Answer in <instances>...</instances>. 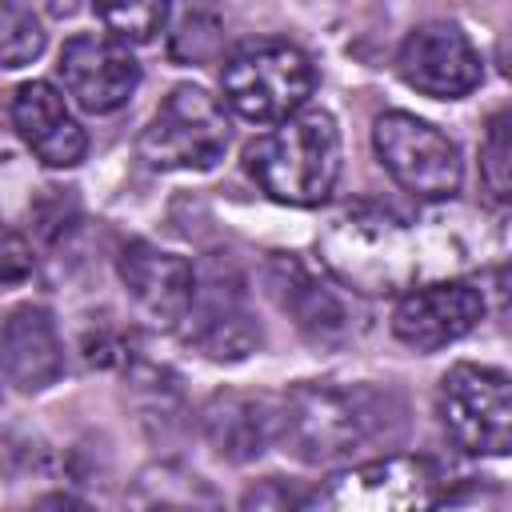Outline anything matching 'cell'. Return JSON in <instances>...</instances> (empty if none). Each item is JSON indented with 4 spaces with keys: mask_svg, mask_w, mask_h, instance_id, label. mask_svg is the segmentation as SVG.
<instances>
[{
    "mask_svg": "<svg viewBox=\"0 0 512 512\" xmlns=\"http://www.w3.org/2000/svg\"><path fill=\"white\" fill-rule=\"evenodd\" d=\"M324 272L360 296H396L420 268L412 228L380 204L340 208L316 236Z\"/></svg>",
    "mask_w": 512,
    "mask_h": 512,
    "instance_id": "1",
    "label": "cell"
},
{
    "mask_svg": "<svg viewBox=\"0 0 512 512\" xmlns=\"http://www.w3.org/2000/svg\"><path fill=\"white\" fill-rule=\"evenodd\" d=\"M248 176L280 204L316 208L340 176V128L324 108H300L244 152Z\"/></svg>",
    "mask_w": 512,
    "mask_h": 512,
    "instance_id": "2",
    "label": "cell"
},
{
    "mask_svg": "<svg viewBox=\"0 0 512 512\" xmlns=\"http://www.w3.org/2000/svg\"><path fill=\"white\" fill-rule=\"evenodd\" d=\"M384 432V396L364 384H296L280 396V444L304 464L356 456Z\"/></svg>",
    "mask_w": 512,
    "mask_h": 512,
    "instance_id": "3",
    "label": "cell"
},
{
    "mask_svg": "<svg viewBox=\"0 0 512 512\" xmlns=\"http://www.w3.org/2000/svg\"><path fill=\"white\" fill-rule=\"evenodd\" d=\"M312 88V60L288 40H248L220 68L224 104L252 124H280L296 116Z\"/></svg>",
    "mask_w": 512,
    "mask_h": 512,
    "instance_id": "4",
    "label": "cell"
},
{
    "mask_svg": "<svg viewBox=\"0 0 512 512\" xmlns=\"http://www.w3.org/2000/svg\"><path fill=\"white\" fill-rule=\"evenodd\" d=\"M136 148L140 160L160 172L212 168L228 148V120L220 100L200 84H176L144 124Z\"/></svg>",
    "mask_w": 512,
    "mask_h": 512,
    "instance_id": "5",
    "label": "cell"
},
{
    "mask_svg": "<svg viewBox=\"0 0 512 512\" xmlns=\"http://www.w3.org/2000/svg\"><path fill=\"white\" fill-rule=\"evenodd\" d=\"M436 412L456 448L472 456H508L512 384L488 364H452L436 388Z\"/></svg>",
    "mask_w": 512,
    "mask_h": 512,
    "instance_id": "6",
    "label": "cell"
},
{
    "mask_svg": "<svg viewBox=\"0 0 512 512\" xmlns=\"http://www.w3.org/2000/svg\"><path fill=\"white\" fill-rule=\"evenodd\" d=\"M372 148L388 176L416 200H452L460 192V148L412 112H384L372 124Z\"/></svg>",
    "mask_w": 512,
    "mask_h": 512,
    "instance_id": "7",
    "label": "cell"
},
{
    "mask_svg": "<svg viewBox=\"0 0 512 512\" xmlns=\"http://www.w3.org/2000/svg\"><path fill=\"white\" fill-rule=\"evenodd\" d=\"M436 468L420 456H380L336 472L300 512H428Z\"/></svg>",
    "mask_w": 512,
    "mask_h": 512,
    "instance_id": "8",
    "label": "cell"
},
{
    "mask_svg": "<svg viewBox=\"0 0 512 512\" xmlns=\"http://www.w3.org/2000/svg\"><path fill=\"white\" fill-rule=\"evenodd\" d=\"M396 72L408 88L432 100H460L484 80L480 52L472 48L468 32L452 20L416 24L396 52Z\"/></svg>",
    "mask_w": 512,
    "mask_h": 512,
    "instance_id": "9",
    "label": "cell"
},
{
    "mask_svg": "<svg viewBox=\"0 0 512 512\" xmlns=\"http://www.w3.org/2000/svg\"><path fill=\"white\" fill-rule=\"evenodd\" d=\"M64 92L84 108V112H116L132 100L140 88V64L128 52V44L112 40L108 32H80L60 48L56 64Z\"/></svg>",
    "mask_w": 512,
    "mask_h": 512,
    "instance_id": "10",
    "label": "cell"
},
{
    "mask_svg": "<svg viewBox=\"0 0 512 512\" xmlns=\"http://www.w3.org/2000/svg\"><path fill=\"white\" fill-rule=\"evenodd\" d=\"M484 320V292L468 280H440L400 296L392 312V332L416 352H436L468 336Z\"/></svg>",
    "mask_w": 512,
    "mask_h": 512,
    "instance_id": "11",
    "label": "cell"
},
{
    "mask_svg": "<svg viewBox=\"0 0 512 512\" xmlns=\"http://www.w3.org/2000/svg\"><path fill=\"white\" fill-rule=\"evenodd\" d=\"M116 272H120L128 296L136 300V308L144 316H152L156 324H180L188 316L192 296H196L192 260L164 252L148 240H128L116 256Z\"/></svg>",
    "mask_w": 512,
    "mask_h": 512,
    "instance_id": "12",
    "label": "cell"
},
{
    "mask_svg": "<svg viewBox=\"0 0 512 512\" xmlns=\"http://www.w3.org/2000/svg\"><path fill=\"white\" fill-rule=\"evenodd\" d=\"M0 368L20 392H44L64 376V344L44 304H20L0 324Z\"/></svg>",
    "mask_w": 512,
    "mask_h": 512,
    "instance_id": "13",
    "label": "cell"
},
{
    "mask_svg": "<svg viewBox=\"0 0 512 512\" xmlns=\"http://www.w3.org/2000/svg\"><path fill=\"white\" fill-rule=\"evenodd\" d=\"M12 124L32 156L48 168H76L88 152V132L68 112L64 96L48 80H28L12 96Z\"/></svg>",
    "mask_w": 512,
    "mask_h": 512,
    "instance_id": "14",
    "label": "cell"
},
{
    "mask_svg": "<svg viewBox=\"0 0 512 512\" xmlns=\"http://www.w3.org/2000/svg\"><path fill=\"white\" fill-rule=\"evenodd\" d=\"M208 444L224 460H252L280 436V396L272 392H216L200 412Z\"/></svg>",
    "mask_w": 512,
    "mask_h": 512,
    "instance_id": "15",
    "label": "cell"
},
{
    "mask_svg": "<svg viewBox=\"0 0 512 512\" xmlns=\"http://www.w3.org/2000/svg\"><path fill=\"white\" fill-rule=\"evenodd\" d=\"M212 292L192 296L188 308V340L208 356V360H244L248 352H256L260 344V324L252 320V312L244 308L236 288H220V284H204Z\"/></svg>",
    "mask_w": 512,
    "mask_h": 512,
    "instance_id": "16",
    "label": "cell"
},
{
    "mask_svg": "<svg viewBox=\"0 0 512 512\" xmlns=\"http://www.w3.org/2000/svg\"><path fill=\"white\" fill-rule=\"evenodd\" d=\"M264 284H268L272 300L296 320V328H300L304 336H312V340H332V336H340V332L348 328V316H344L340 296H336L328 284H320L300 260H292V256L268 260Z\"/></svg>",
    "mask_w": 512,
    "mask_h": 512,
    "instance_id": "17",
    "label": "cell"
},
{
    "mask_svg": "<svg viewBox=\"0 0 512 512\" xmlns=\"http://www.w3.org/2000/svg\"><path fill=\"white\" fill-rule=\"evenodd\" d=\"M128 512H224V500L200 472L164 460L136 476L128 492Z\"/></svg>",
    "mask_w": 512,
    "mask_h": 512,
    "instance_id": "18",
    "label": "cell"
},
{
    "mask_svg": "<svg viewBox=\"0 0 512 512\" xmlns=\"http://www.w3.org/2000/svg\"><path fill=\"white\" fill-rule=\"evenodd\" d=\"M44 24L28 4L0 0V68H24L44 52Z\"/></svg>",
    "mask_w": 512,
    "mask_h": 512,
    "instance_id": "19",
    "label": "cell"
},
{
    "mask_svg": "<svg viewBox=\"0 0 512 512\" xmlns=\"http://www.w3.org/2000/svg\"><path fill=\"white\" fill-rule=\"evenodd\" d=\"M508 128H512V116L508 108H500L488 128H484V140H480V180L488 188V196L496 204H508V188H512V144H508Z\"/></svg>",
    "mask_w": 512,
    "mask_h": 512,
    "instance_id": "20",
    "label": "cell"
},
{
    "mask_svg": "<svg viewBox=\"0 0 512 512\" xmlns=\"http://www.w3.org/2000/svg\"><path fill=\"white\" fill-rule=\"evenodd\" d=\"M96 20L120 44H148L164 28L168 8L164 4H108V8H96Z\"/></svg>",
    "mask_w": 512,
    "mask_h": 512,
    "instance_id": "21",
    "label": "cell"
},
{
    "mask_svg": "<svg viewBox=\"0 0 512 512\" xmlns=\"http://www.w3.org/2000/svg\"><path fill=\"white\" fill-rule=\"evenodd\" d=\"M304 508V496L296 484L280 480V476H264L256 480L244 500H240V512H300Z\"/></svg>",
    "mask_w": 512,
    "mask_h": 512,
    "instance_id": "22",
    "label": "cell"
},
{
    "mask_svg": "<svg viewBox=\"0 0 512 512\" xmlns=\"http://www.w3.org/2000/svg\"><path fill=\"white\" fill-rule=\"evenodd\" d=\"M32 268H36L32 244L16 228L0 224V284H20L32 276Z\"/></svg>",
    "mask_w": 512,
    "mask_h": 512,
    "instance_id": "23",
    "label": "cell"
},
{
    "mask_svg": "<svg viewBox=\"0 0 512 512\" xmlns=\"http://www.w3.org/2000/svg\"><path fill=\"white\" fill-rule=\"evenodd\" d=\"M32 512H92L84 500H76V496H68V492H52V496H44V500H36V508Z\"/></svg>",
    "mask_w": 512,
    "mask_h": 512,
    "instance_id": "24",
    "label": "cell"
}]
</instances>
